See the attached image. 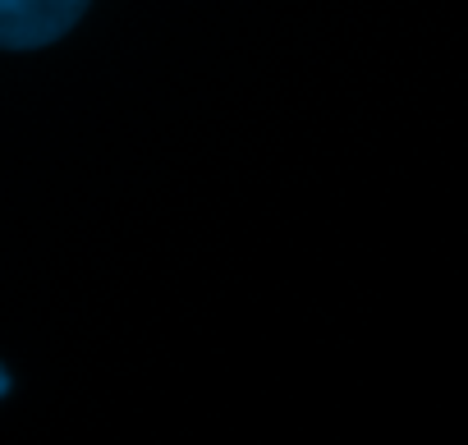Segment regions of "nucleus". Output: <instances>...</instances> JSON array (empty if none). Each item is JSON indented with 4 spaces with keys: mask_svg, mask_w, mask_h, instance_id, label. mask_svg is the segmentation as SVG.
<instances>
[{
    "mask_svg": "<svg viewBox=\"0 0 468 445\" xmlns=\"http://www.w3.org/2000/svg\"><path fill=\"white\" fill-rule=\"evenodd\" d=\"M92 0H0V47L37 51L60 42Z\"/></svg>",
    "mask_w": 468,
    "mask_h": 445,
    "instance_id": "f257e3e1",
    "label": "nucleus"
},
{
    "mask_svg": "<svg viewBox=\"0 0 468 445\" xmlns=\"http://www.w3.org/2000/svg\"><path fill=\"white\" fill-rule=\"evenodd\" d=\"M5 390H10V376H5V367H0V399H5Z\"/></svg>",
    "mask_w": 468,
    "mask_h": 445,
    "instance_id": "f03ea898",
    "label": "nucleus"
}]
</instances>
